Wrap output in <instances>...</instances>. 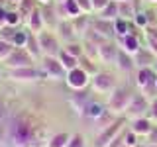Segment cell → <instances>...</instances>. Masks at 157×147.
Returning <instances> with one entry per match:
<instances>
[{"label":"cell","mask_w":157,"mask_h":147,"mask_svg":"<svg viewBox=\"0 0 157 147\" xmlns=\"http://www.w3.org/2000/svg\"><path fill=\"white\" fill-rule=\"evenodd\" d=\"M67 147H88V145H86V137H85V134H81V131H75V134H71Z\"/></svg>","instance_id":"cell-32"},{"label":"cell","mask_w":157,"mask_h":147,"mask_svg":"<svg viewBox=\"0 0 157 147\" xmlns=\"http://www.w3.org/2000/svg\"><path fill=\"white\" fill-rule=\"evenodd\" d=\"M26 51L32 55V59L36 63H39L43 59V53H41V47H39V39H37V33H32L28 32V41H26Z\"/></svg>","instance_id":"cell-20"},{"label":"cell","mask_w":157,"mask_h":147,"mask_svg":"<svg viewBox=\"0 0 157 147\" xmlns=\"http://www.w3.org/2000/svg\"><path fill=\"white\" fill-rule=\"evenodd\" d=\"M6 77L14 82H36L39 78H43L39 67L29 65V67H20V69H10L6 73Z\"/></svg>","instance_id":"cell-7"},{"label":"cell","mask_w":157,"mask_h":147,"mask_svg":"<svg viewBox=\"0 0 157 147\" xmlns=\"http://www.w3.org/2000/svg\"><path fill=\"white\" fill-rule=\"evenodd\" d=\"M136 12H137V8H136V4H134V0H128V2H118V18H124V20H134L136 16Z\"/></svg>","instance_id":"cell-24"},{"label":"cell","mask_w":157,"mask_h":147,"mask_svg":"<svg viewBox=\"0 0 157 147\" xmlns=\"http://www.w3.org/2000/svg\"><path fill=\"white\" fill-rule=\"evenodd\" d=\"M147 114H149V100H147L141 92H136L124 116L128 120H136V118H144Z\"/></svg>","instance_id":"cell-9"},{"label":"cell","mask_w":157,"mask_h":147,"mask_svg":"<svg viewBox=\"0 0 157 147\" xmlns=\"http://www.w3.org/2000/svg\"><path fill=\"white\" fill-rule=\"evenodd\" d=\"M118 45H120L122 51L130 53V55H136V53L141 49V39H140L137 33H128V36L118 37Z\"/></svg>","instance_id":"cell-16"},{"label":"cell","mask_w":157,"mask_h":147,"mask_svg":"<svg viewBox=\"0 0 157 147\" xmlns=\"http://www.w3.org/2000/svg\"><path fill=\"white\" fill-rule=\"evenodd\" d=\"M134 94L136 92L128 85H118L114 90L108 94V102H106L108 110L114 112L116 116H124L128 106H130V102H132V98H134Z\"/></svg>","instance_id":"cell-1"},{"label":"cell","mask_w":157,"mask_h":147,"mask_svg":"<svg viewBox=\"0 0 157 147\" xmlns=\"http://www.w3.org/2000/svg\"><path fill=\"white\" fill-rule=\"evenodd\" d=\"M36 2L39 4V6H45V4H51L53 0H36Z\"/></svg>","instance_id":"cell-40"},{"label":"cell","mask_w":157,"mask_h":147,"mask_svg":"<svg viewBox=\"0 0 157 147\" xmlns=\"http://www.w3.org/2000/svg\"><path fill=\"white\" fill-rule=\"evenodd\" d=\"M118 53H120V45L116 39H106L98 45V61L102 65H116Z\"/></svg>","instance_id":"cell-10"},{"label":"cell","mask_w":157,"mask_h":147,"mask_svg":"<svg viewBox=\"0 0 157 147\" xmlns=\"http://www.w3.org/2000/svg\"><path fill=\"white\" fill-rule=\"evenodd\" d=\"M41 14H43V24H45V29H51V32H55L59 20H61V18H59V14H57L55 2L41 6Z\"/></svg>","instance_id":"cell-17"},{"label":"cell","mask_w":157,"mask_h":147,"mask_svg":"<svg viewBox=\"0 0 157 147\" xmlns=\"http://www.w3.org/2000/svg\"><path fill=\"white\" fill-rule=\"evenodd\" d=\"M14 49H16V47H14L10 41H6V39H2V37H0V63H2V61H6L8 55L14 51Z\"/></svg>","instance_id":"cell-34"},{"label":"cell","mask_w":157,"mask_h":147,"mask_svg":"<svg viewBox=\"0 0 157 147\" xmlns=\"http://www.w3.org/2000/svg\"><path fill=\"white\" fill-rule=\"evenodd\" d=\"M53 2H57V4H59V2H65V0H53Z\"/></svg>","instance_id":"cell-44"},{"label":"cell","mask_w":157,"mask_h":147,"mask_svg":"<svg viewBox=\"0 0 157 147\" xmlns=\"http://www.w3.org/2000/svg\"><path fill=\"white\" fill-rule=\"evenodd\" d=\"M24 26H26V29H28V32H32V33H39V32H43V29H45L41 6H36L32 12L28 14V18L24 20Z\"/></svg>","instance_id":"cell-13"},{"label":"cell","mask_w":157,"mask_h":147,"mask_svg":"<svg viewBox=\"0 0 157 147\" xmlns=\"http://www.w3.org/2000/svg\"><path fill=\"white\" fill-rule=\"evenodd\" d=\"M90 86L96 94H110L118 86V78L110 71H98L96 75L90 77Z\"/></svg>","instance_id":"cell-5"},{"label":"cell","mask_w":157,"mask_h":147,"mask_svg":"<svg viewBox=\"0 0 157 147\" xmlns=\"http://www.w3.org/2000/svg\"><path fill=\"white\" fill-rule=\"evenodd\" d=\"M144 41L145 47L157 55V26H147L144 29Z\"/></svg>","instance_id":"cell-23"},{"label":"cell","mask_w":157,"mask_h":147,"mask_svg":"<svg viewBox=\"0 0 157 147\" xmlns=\"http://www.w3.org/2000/svg\"><path fill=\"white\" fill-rule=\"evenodd\" d=\"M0 78H2V73H0Z\"/></svg>","instance_id":"cell-46"},{"label":"cell","mask_w":157,"mask_h":147,"mask_svg":"<svg viewBox=\"0 0 157 147\" xmlns=\"http://www.w3.org/2000/svg\"><path fill=\"white\" fill-rule=\"evenodd\" d=\"M8 2H10V4H14V6L18 8V6H20V2H22V0H8Z\"/></svg>","instance_id":"cell-41"},{"label":"cell","mask_w":157,"mask_h":147,"mask_svg":"<svg viewBox=\"0 0 157 147\" xmlns=\"http://www.w3.org/2000/svg\"><path fill=\"white\" fill-rule=\"evenodd\" d=\"M147 116H149L153 122H157V96L153 98V100H149V114Z\"/></svg>","instance_id":"cell-38"},{"label":"cell","mask_w":157,"mask_h":147,"mask_svg":"<svg viewBox=\"0 0 157 147\" xmlns=\"http://www.w3.org/2000/svg\"><path fill=\"white\" fill-rule=\"evenodd\" d=\"M71 22H73V28H75L77 36H78V37H85V36H86V32L90 29V22H92V18H90V14H81V16L73 18Z\"/></svg>","instance_id":"cell-22"},{"label":"cell","mask_w":157,"mask_h":147,"mask_svg":"<svg viewBox=\"0 0 157 147\" xmlns=\"http://www.w3.org/2000/svg\"><path fill=\"white\" fill-rule=\"evenodd\" d=\"M140 139H141V137H140V135H136L134 131L130 130V127H128V130L124 131V145H126V147H136V145H140V143H141Z\"/></svg>","instance_id":"cell-33"},{"label":"cell","mask_w":157,"mask_h":147,"mask_svg":"<svg viewBox=\"0 0 157 147\" xmlns=\"http://www.w3.org/2000/svg\"><path fill=\"white\" fill-rule=\"evenodd\" d=\"M6 16H8V10L4 6H0V28L6 26Z\"/></svg>","instance_id":"cell-39"},{"label":"cell","mask_w":157,"mask_h":147,"mask_svg":"<svg viewBox=\"0 0 157 147\" xmlns=\"http://www.w3.org/2000/svg\"><path fill=\"white\" fill-rule=\"evenodd\" d=\"M126 120H128L126 116H118L108 127H104L102 131H98L94 135V145L92 147H108L112 139H116V137L126 130Z\"/></svg>","instance_id":"cell-3"},{"label":"cell","mask_w":157,"mask_h":147,"mask_svg":"<svg viewBox=\"0 0 157 147\" xmlns=\"http://www.w3.org/2000/svg\"><path fill=\"white\" fill-rule=\"evenodd\" d=\"M112 0H92V14H98L100 10H104Z\"/></svg>","instance_id":"cell-35"},{"label":"cell","mask_w":157,"mask_h":147,"mask_svg":"<svg viewBox=\"0 0 157 147\" xmlns=\"http://www.w3.org/2000/svg\"><path fill=\"white\" fill-rule=\"evenodd\" d=\"M155 85H157V81H155Z\"/></svg>","instance_id":"cell-47"},{"label":"cell","mask_w":157,"mask_h":147,"mask_svg":"<svg viewBox=\"0 0 157 147\" xmlns=\"http://www.w3.org/2000/svg\"><path fill=\"white\" fill-rule=\"evenodd\" d=\"M145 2H151V4H157V0H145Z\"/></svg>","instance_id":"cell-43"},{"label":"cell","mask_w":157,"mask_h":147,"mask_svg":"<svg viewBox=\"0 0 157 147\" xmlns=\"http://www.w3.org/2000/svg\"><path fill=\"white\" fill-rule=\"evenodd\" d=\"M134 61H136V67L141 69V67H153L155 61H157V55L153 51H149L147 47H141L140 51L134 55Z\"/></svg>","instance_id":"cell-19"},{"label":"cell","mask_w":157,"mask_h":147,"mask_svg":"<svg viewBox=\"0 0 157 147\" xmlns=\"http://www.w3.org/2000/svg\"><path fill=\"white\" fill-rule=\"evenodd\" d=\"M149 16H151L149 12H144V10H137L132 22L136 24V28H140V29H145L147 26H153V24H151V20H149Z\"/></svg>","instance_id":"cell-28"},{"label":"cell","mask_w":157,"mask_h":147,"mask_svg":"<svg viewBox=\"0 0 157 147\" xmlns=\"http://www.w3.org/2000/svg\"><path fill=\"white\" fill-rule=\"evenodd\" d=\"M116 2H128V0H116Z\"/></svg>","instance_id":"cell-45"},{"label":"cell","mask_w":157,"mask_h":147,"mask_svg":"<svg viewBox=\"0 0 157 147\" xmlns=\"http://www.w3.org/2000/svg\"><path fill=\"white\" fill-rule=\"evenodd\" d=\"M78 67H81V69H85V71H86L90 77L98 73V67H96V63L92 61V59H88L86 55H82L81 59H78Z\"/></svg>","instance_id":"cell-31"},{"label":"cell","mask_w":157,"mask_h":147,"mask_svg":"<svg viewBox=\"0 0 157 147\" xmlns=\"http://www.w3.org/2000/svg\"><path fill=\"white\" fill-rule=\"evenodd\" d=\"M136 147H147V143H144V141H141L140 145H136Z\"/></svg>","instance_id":"cell-42"},{"label":"cell","mask_w":157,"mask_h":147,"mask_svg":"<svg viewBox=\"0 0 157 147\" xmlns=\"http://www.w3.org/2000/svg\"><path fill=\"white\" fill-rule=\"evenodd\" d=\"M116 69L120 73H126V75H130L132 71H137L136 61H134V55H130V53H126V51H122V49H120L118 59H116Z\"/></svg>","instance_id":"cell-18"},{"label":"cell","mask_w":157,"mask_h":147,"mask_svg":"<svg viewBox=\"0 0 157 147\" xmlns=\"http://www.w3.org/2000/svg\"><path fill=\"white\" fill-rule=\"evenodd\" d=\"M63 49L69 53V55H73V57H77V59H81L82 55H85V49H82V41L78 39V41H71V43H67V45H63Z\"/></svg>","instance_id":"cell-30"},{"label":"cell","mask_w":157,"mask_h":147,"mask_svg":"<svg viewBox=\"0 0 157 147\" xmlns=\"http://www.w3.org/2000/svg\"><path fill=\"white\" fill-rule=\"evenodd\" d=\"M82 14H92V0H77Z\"/></svg>","instance_id":"cell-36"},{"label":"cell","mask_w":157,"mask_h":147,"mask_svg":"<svg viewBox=\"0 0 157 147\" xmlns=\"http://www.w3.org/2000/svg\"><path fill=\"white\" fill-rule=\"evenodd\" d=\"M37 39H39V47H41L43 57H57L59 53H61L63 43H61V39L57 37L55 32L43 29V32L37 33Z\"/></svg>","instance_id":"cell-4"},{"label":"cell","mask_w":157,"mask_h":147,"mask_svg":"<svg viewBox=\"0 0 157 147\" xmlns=\"http://www.w3.org/2000/svg\"><path fill=\"white\" fill-rule=\"evenodd\" d=\"M39 71H41L43 78H49V81H63L67 75V71L63 69L57 57H43L39 61Z\"/></svg>","instance_id":"cell-6"},{"label":"cell","mask_w":157,"mask_h":147,"mask_svg":"<svg viewBox=\"0 0 157 147\" xmlns=\"http://www.w3.org/2000/svg\"><path fill=\"white\" fill-rule=\"evenodd\" d=\"M155 122L151 120L149 116H144V118H136V120H130V130L134 131L136 135L140 137H147L149 135V131L153 130Z\"/></svg>","instance_id":"cell-15"},{"label":"cell","mask_w":157,"mask_h":147,"mask_svg":"<svg viewBox=\"0 0 157 147\" xmlns=\"http://www.w3.org/2000/svg\"><path fill=\"white\" fill-rule=\"evenodd\" d=\"M57 59H59V63L63 65V69H65V71H71V69L78 67V59L73 57V55H69L65 49H61V53L57 55Z\"/></svg>","instance_id":"cell-26"},{"label":"cell","mask_w":157,"mask_h":147,"mask_svg":"<svg viewBox=\"0 0 157 147\" xmlns=\"http://www.w3.org/2000/svg\"><path fill=\"white\" fill-rule=\"evenodd\" d=\"M24 24V16L20 14L18 8L14 10H8V16H6V26L8 28H20Z\"/></svg>","instance_id":"cell-29"},{"label":"cell","mask_w":157,"mask_h":147,"mask_svg":"<svg viewBox=\"0 0 157 147\" xmlns=\"http://www.w3.org/2000/svg\"><path fill=\"white\" fill-rule=\"evenodd\" d=\"M55 33H57V37L61 39L63 45H67V43H71V41H78V36H77L75 28H73L71 20H59V24L55 28Z\"/></svg>","instance_id":"cell-12"},{"label":"cell","mask_w":157,"mask_h":147,"mask_svg":"<svg viewBox=\"0 0 157 147\" xmlns=\"http://www.w3.org/2000/svg\"><path fill=\"white\" fill-rule=\"evenodd\" d=\"M144 143H147V145H155V147H157V126H153V130L149 131V135L145 137Z\"/></svg>","instance_id":"cell-37"},{"label":"cell","mask_w":157,"mask_h":147,"mask_svg":"<svg viewBox=\"0 0 157 147\" xmlns=\"http://www.w3.org/2000/svg\"><path fill=\"white\" fill-rule=\"evenodd\" d=\"M96 16L102 18V20H110V22H114V20L118 18V2H116V0H112V2L108 4L104 10H100Z\"/></svg>","instance_id":"cell-27"},{"label":"cell","mask_w":157,"mask_h":147,"mask_svg":"<svg viewBox=\"0 0 157 147\" xmlns=\"http://www.w3.org/2000/svg\"><path fill=\"white\" fill-rule=\"evenodd\" d=\"M90 29L96 32L98 36H102L104 39H114L116 37V29H114V22L110 20H102V18H94L90 22Z\"/></svg>","instance_id":"cell-14"},{"label":"cell","mask_w":157,"mask_h":147,"mask_svg":"<svg viewBox=\"0 0 157 147\" xmlns=\"http://www.w3.org/2000/svg\"><path fill=\"white\" fill-rule=\"evenodd\" d=\"M69 137H71V134H67V131H57L47 139V147H67Z\"/></svg>","instance_id":"cell-25"},{"label":"cell","mask_w":157,"mask_h":147,"mask_svg":"<svg viewBox=\"0 0 157 147\" xmlns=\"http://www.w3.org/2000/svg\"><path fill=\"white\" fill-rule=\"evenodd\" d=\"M2 65L8 69H20V67H29V65H36V61L32 59V55L26 51L24 47H16L12 53L8 55L6 61H2Z\"/></svg>","instance_id":"cell-11"},{"label":"cell","mask_w":157,"mask_h":147,"mask_svg":"<svg viewBox=\"0 0 157 147\" xmlns=\"http://www.w3.org/2000/svg\"><path fill=\"white\" fill-rule=\"evenodd\" d=\"M108 110V106L100 104V102H86L85 106H82V114H85L88 120L96 122L100 116H104V112Z\"/></svg>","instance_id":"cell-21"},{"label":"cell","mask_w":157,"mask_h":147,"mask_svg":"<svg viewBox=\"0 0 157 147\" xmlns=\"http://www.w3.org/2000/svg\"><path fill=\"white\" fill-rule=\"evenodd\" d=\"M157 73L153 67H141L136 71V85L140 88V92L144 94L147 100H153L157 96Z\"/></svg>","instance_id":"cell-2"},{"label":"cell","mask_w":157,"mask_h":147,"mask_svg":"<svg viewBox=\"0 0 157 147\" xmlns=\"http://www.w3.org/2000/svg\"><path fill=\"white\" fill-rule=\"evenodd\" d=\"M65 85L71 88V90H85V88L90 85V75L81 67H75L71 71H67L65 75Z\"/></svg>","instance_id":"cell-8"}]
</instances>
